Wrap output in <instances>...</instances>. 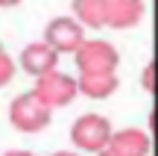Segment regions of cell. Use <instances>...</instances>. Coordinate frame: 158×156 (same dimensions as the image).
<instances>
[{
    "label": "cell",
    "mask_w": 158,
    "mask_h": 156,
    "mask_svg": "<svg viewBox=\"0 0 158 156\" xmlns=\"http://www.w3.org/2000/svg\"><path fill=\"white\" fill-rule=\"evenodd\" d=\"M53 106H47L35 91L18 94L9 103V124L18 133H41L44 127H50Z\"/></svg>",
    "instance_id": "6da1fadb"
},
{
    "label": "cell",
    "mask_w": 158,
    "mask_h": 156,
    "mask_svg": "<svg viewBox=\"0 0 158 156\" xmlns=\"http://www.w3.org/2000/svg\"><path fill=\"white\" fill-rule=\"evenodd\" d=\"M111 121L102 115H79L70 127V141L76 145V150H85V153H102L108 145H111Z\"/></svg>",
    "instance_id": "7a4b0ae2"
},
{
    "label": "cell",
    "mask_w": 158,
    "mask_h": 156,
    "mask_svg": "<svg viewBox=\"0 0 158 156\" xmlns=\"http://www.w3.org/2000/svg\"><path fill=\"white\" fill-rule=\"evenodd\" d=\"M76 59V68L79 74H114L120 65V53L114 44L102 38H94V41H85L82 47L73 53Z\"/></svg>",
    "instance_id": "3957f363"
},
{
    "label": "cell",
    "mask_w": 158,
    "mask_h": 156,
    "mask_svg": "<svg viewBox=\"0 0 158 156\" xmlns=\"http://www.w3.org/2000/svg\"><path fill=\"white\" fill-rule=\"evenodd\" d=\"M35 94L44 100L47 106L59 109V106H68L73 103V97L79 94V80L62 74V71H47V74L35 77Z\"/></svg>",
    "instance_id": "277c9868"
},
{
    "label": "cell",
    "mask_w": 158,
    "mask_h": 156,
    "mask_svg": "<svg viewBox=\"0 0 158 156\" xmlns=\"http://www.w3.org/2000/svg\"><path fill=\"white\" fill-rule=\"evenodd\" d=\"M44 41H50L59 53H76L85 44V24H79L76 18H53L44 29Z\"/></svg>",
    "instance_id": "5b68a950"
},
{
    "label": "cell",
    "mask_w": 158,
    "mask_h": 156,
    "mask_svg": "<svg viewBox=\"0 0 158 156\" xmlns=\"http://www.w3.org/2000/svg\"><path fill=\"white\" fill-rule=\"evenodd\" d=\"M59 56L62 53L50 44V41H32L21 50V68L27 71L29 77H41L47 71H56Z\"/></svg>",
    "instance_id": "8992f818"
},
{
    "label": "cell",
    "mask_w": 158,
    "mask_h": 156,
    "mask_svg": "<svg viewBox=\"0 0 158 156\" xmlns=\"http://www.w3.org/2000/svg\"><path fill=\"white\" fill-rule=\"evenodd\" d=\"M143 18V0H106V27L132 29Z\"/></svg>",
    "instance_id": "52a82bcc"
},
{
    "label": "cell",
    "mask_w": 158,
    "mask_h": 156,
    "mask_svg": "<svg viewBox=\"0 0 158 156\" xmlns=\"http://www.w3.org/2000/svg\"><path fill=\"white\" fill-rule=\"evenodd\" d=\"M111 147L114 153L120 156H147L149 147H152V141H149V136L143 133V130H135V127H126V130H117V133L111 136Z\"/></svg>",
    "instance_id": "ba28073f"
},
{
    "label": "cell",
    "mask_w": 158,
    "mask_h": 156,
    "mask_svg": "<svg viewBox=\"0 0 158 156\" xmlns=\"http://www.w3.org/2000/svg\"><path fill=\"white\" fill-rule=\"evenodd\" d=\"M117 74H79V94L91 100H106L117 91Z\"/></svg>",
    "instance_id": "9c48e42d"
},
{
    "label": "cell",
    "mask_w": 158,
    "mask_h": 156,
    "mask_svg": "<svg viewBox=\"0 0 158 156\" xmlns=\"http://www.w3.org/2000/svg\"><path fill=\"white\" fill-rule=\"evenodd\" d=\"M73 18L88 29L106 27V0H73Z\"/></svg>",
    "instance_id": "30bf717a"
},
{
    "label": "cell",
    "mask_w": 158,
    "mask_h": 156,
    "mask_svg": "<svg viewBox=\"0 0 158 156\" xmlns=\"http://www.w3.org/2000/svg\"><path fill=\"white\" fill-rule=\"evenodd\" d=\"M12 77H15V62H12V56L6 53V47L0 44V88H3L6 82H12Z\"/></svg>",
    "instance_id": "8fae6325"
},
{
    "label": "cell",
    "mask_w": 158,
    "mask_h": 156,
    "mask_svg": "<svg viewBox=\"0 0 158 156\" xmlns=\"http://www.w3.org/2000/svg\"><path fill=\"white\" fill-rule=\"evenodd\" d=\"M152 77H155V68L152 65H147V71H143V88H147V91H152Z\"/></svg>",
    "instance_id": "7c38bea8"
},
{
    "label": "cell",
    "mask_w": 158,
    "mask_h": 156,
    "mask_svg": "<svg viewBox=\"0 0 158 156\" xmlns=\"http://www.w3.org/2000/svg\"><path fill=\"white\" fill-rule=\"evenodd\" d=\"M23 3V0H0V9H12V6Z\"/></svg>",
    "instance_id": "4fadbf2b"
},
{
    "label": "cell",
    "mask_w": 158,
    "mask_h": 156,
    "mask_svg": "<svg viewBox=\"0 0 158 156\" xmlns=\"http://www.w3.org/2000/svg\"><path fill=\"white\" fill-rule=\"evenodd\" d=\"M3 156H35L32 150H9V153H3Z\"/></svg>",
    "instance_id": "5bb4252c"
},
{
    "label": "cell",
    "mask_w": 158,
    "mask_h": 156,
    "mask_svg": "<svg viewBox=\"0 0 158 156\" xmlns=\"http://www.w3.org/2000/svg\"><path fill=\"white\" fill-rule=\"evenodd\" d=\"M97 156H120V153H114L111 147H106V150H102V153H97Z\"/></svg>",
    "instance_id": "9a60e30c"
},
{
    "label": "cell",
    "mask_w": 158,
    "mask_h": 156,
    "mask_svg": "<svg viewBox=\"0 0 158 156\" xmlns=\"http://www.w3.org/2000/svg\"><path fill=\"white\" fill-rule=\"evenodd\" d=\"M53 156H76V153H70V150H56Z\"/></svg>",
    "instance_id": "2e32d148"
}]
</instances>
